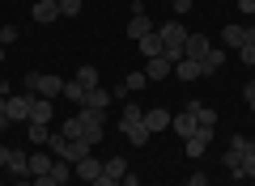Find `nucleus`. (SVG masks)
<instances>
[{
  "instance_id": "c9c22d12",
  "label": "nucleus",
  "mask_w": 255,
  "mask_h": 186,
  "mask_svg": "<svg viewBox=\"0 0 255 186\" xmlns=\"http://www.w3.org/2000/svg\"><path fill=\"white\" fill-rule=\"evenodd\" d=\"M90 186H119V182H115V178H107V174H102V178H94Z\"/></svg>"
},
{
  "instance_id": "cd10ccee",
  "label": "nucleus",
  "mask_w": 255,
  "mask_h": 186,
  "mask_svg": "<svg viewBox=\"0 0 255 186\" xmlns=\"http://www.w3.org/2000/svg\"><path fill=\"white\" fill-rule=\"evenodd\" d=\"M243 178H255V140L247 144V152H243Z\"/></svg>"
},
{
  "instance_id": "37998d69",
  "label": "nucleus",
  "mask_w": 255,
  "mask_h": 186,
  "mask_svg": "<svg viewBox=\"0 0 255 186\" xmlns=\"http://www.w3.org/2000/svg\"><path fill=\"white\" fill-rule=\"evenodd\" d=\"M0 63H4V47H0Z\"/></svg>"
},
{
  "instance_id": "2f4dec72",
  "label": "nucleus",
  "mask_w": 255,
  "mask_h": 186,
  "mask_svg": "<svg viewBox=\"0 0 255 186\" xmlns=\"http://www.w3.org/2000/svg\"><path fill=\"white\" fill-rule=\"evenodd\" d=\"M34 186H60V182H55V174H38V178H34Z\"/></svg>"
},
{
  "instance_id": "473e14b6",
  "label": "nucleus",
  "mask_w": 255,
  "mask_h": 186,
  "mask_svg": "<svg viewBox=\"0 0 255 186\" xmlns=\"http://www.w3.org/2000/svg\"><path fill=\"white\" fill-rule=\"evenodd\" d=\"M170 4H174V13H179V17H183V13H187L191 4H196V0H170Z\"/></svg>"
},
{
  "instance_id": "ea45409f",
  "label": "nucleus",
  "mask_w": 255,
  "mask_h": 186,
  "mask_svg": "<svg viewBox=\"0 0 255 186\" xmlns=\"http://www.w3.org/2000/svg\"><path fill=\"white\" fill-rule=\"evenodd\" d=\"M13 186H34V178H17V182H13Z\"/></svg>"
},
{
  "instance_id": "9d476101",
  "label": "nucleus",
  "mask_w": 255,
  "mask_h": 186,
  "mask_svg": "<svg viewBox=\"0 0 255 186\" xmlns=\"http://www.w3.org/2000/svg\"><path fill=\"white\" fill-rule=\"evenodd\" d=\"M170 72H174V63L166 60V55H153V60L145 63V76H149V80H166Z\"/></svg>"
},
{
  "instance_id": "f03ea898",
  "label": "nucleus",
  "mask_w": 255,
  "mask_h": 186,
  "mask_svg": "<svg viewBox=\"0 0 255 186\" xmlns=\"http://www.w3.org/2000/svg\"><path fill=\"white\" fill-rule=\"evenodd\" d=\"M77 119H81V140H90V144H98L102 140V123H107V110H90V106H81L77 110Z\"/></svg>"
},
{
  "instance_id": "72a5a7b5",
  "label": "nucleus",
  "mask_w": 255,
  "mask_h": 186,
  "mask_svg": "<svg viewBox=\"0 0 255 186\" xmlns=\"http://www.w3.org/2000/svg\"><path fill=\"white\" fill-rule=\"evenodd\" d=\"M238 13H243V17H251V13H255V0H238Z\"/></svg>"
},
{
  "instance_id": "39448f33",
  "label": "nucleus",
  "mask_w": 255,
  "mask_h": 186,
  "mask_svg": "<svg viewBox=\"0 0 255 186\" xmlns=\"http://www.w3.org/2000/svg\"><path fill=\"white\" fill-rule=\"evenodd\" d=\"M209 144H213V127H200L196 135H187V140H183V148H187V157H191V161H200Z\"/></svg>"
},
{
  "instance_id": "9b49d317",
  "label": "nucleus",
  "mask_w": 255,
  "mask_h": 186,
  "mask_svg": "<svg viewBox=\"0 0 255 186\" xmlns=\"http://www.w3.org/2000/svg\"><path fill=\"white\" fill-rule=\"evenodd\" d=\"M4 169H9L13 178H30V152L13 148V152H9V165H4Z\"/></svg>"
},
{
  "instance_id": "a211bd4d",
  "label": "nucleus",
  "mask_w": 255,
  "mask_h": 186,
  "mask_svg": "<svg viewBox=\"0 0 255 186\" xmlns=\"http://www.w3.org/2000/svg\"><path fill=\"white\" fill-rule=\"evenodd\" d=\"M191 115H196V123H200V127H217V110H213V106H200V102H191Z\"/></svg>"
},
{
  "instance_id": "dca6fc26",
  "label": "nucleus",
  "mask_w": 255,
  "mask_h": 186,
  "mask_svg": "<svg viewBox=\"0 0 255 186\" xmlns=\"http://www.w3.org/2000/svg\"><path fill=\"white\" fill-rule=\"evenodd\" d=\"M77 178L81 182H94V178H102V161H94V152L85 161H77Z\"/></svg>"
},
{
  "instance_id": "423d86ee",
  "label": "nucleus",
  "mask_w": 255,
  "mask_h": 186,
  "mask_svg": "<svg viewBox=\"0 0 255 186\" xmlns=\"http://www.w3.org/2000/svg\"><path fill=\"white\" fill-rule=\"evenodd\" d=\"M209 34H200V30H196V34H187V43H183V60H204V55H209Z\"/></svg>"
},
{
  "instance_id": "f257e3e1",
  "label": "nucleus",
  "mask_w": 255,
  "mask_h": 186,
  "mask_svg": "<svg viewBox=\"0 0 255 186\" xmlns=\"http://www.w3.org/2000/svg\"><path fill=\"white\" fill-rule=\"evenodd\" d=\"M26 89H30V93H43V98H60L64 80L51 76V72H26Z\"/></svg>"
},
{
  "instance_id": "20e7f679",
  "label": "nucleus",
  "mask_w": 255,
  "mask_h": 186,
  "mask_svg": "<svg viewBox=\"0 0 255 186\" xmlns=\"http://www.w3.org/2000/svg\"><path fill=\"white\" fill-rule=\"evenodd\" d=\"M157 34H162V47H179L183 51V43H187V26H183V21H162Z\"/></svg>"
},
{
  "instance_id": "4be33fe9",
  "label": "nucleus",
  "mask_w": 255,
  "mask_h": 186,
  "mask_svg": "<svg viewBox=\"0 0 255 186\" xmlns=\"http://www.w3.org/2000/svg\"><path fill=\"white\" fill-rule=\"evenodd\" d=\"M102 174H107V178H115V182H124V178H128L124 157H111V161H102Z\"/></svg>"
},
{
  "instance_id": "58836bf2",
  "label": "nucleus",
  "mask_w": 255,
  "mask_h": 186,
  "mask_svg": "<svg viewBox=\"0 0 255 186\" xmlns=\"http://www.w3.org/2000/svg\"><path fill=\"white\" fill-rule=\"evenodd\" d=\"M9 152H13V148H4V144H0V165H9Z\"/></svg>"
},
{
  "instance_id": "f8f14e48",
  "label": "nucleus",
  "mask_w": 255,
  "mask_h": 186,
  "mask_svg": "<svg viewBox=\"0 0 255 186\" xmlns=\"http://www.w3.org/2000/svg\"><path fill=\"white\" fill-rule=\"evenodd\" d=\"M111 98H115V93H111V89H85V102H81V106H90V110H107L111 106Z\"/></svg>"
},
{
  "instance_id": "4468645a",
  "label": "nucleus",
  "mask_w": 255,
  "mask_h": 186,
  "mask_svg": "<svg viewBox=\"0 0 255 186\" xmlns=\"http://www.w3.org/2000/svg\"><path fill=\"white\" fill-rule=\"evenodd\" d=\"M174 76H179V80H200L204 76V63L200 60H179V63H174Z\"/></svg>"
},
{
  "instance_id": "79ce46f5",
  "label": "nucleus",
  "mask_w": 255,
  "mask_h": 186,
  "mask_svg": "<svg viewBox=\"0 0 255 186\" xmlns=\"http://www.w3.org/2000/svg\"><path fill=\"white\" fill-rule=\"evenodd\" d=\"M4 127H9V119H4V115H0V131H4Z\"/></svg>"
},
{
  "instance_id": "e433bc0d",
  "label": "nucleus",
  "mask_w": 255,
  "mask_h": 186,
  "mask_svg": "<svg viewBox=\"0 0 255 186\" xmlns=\"http://www.w3.org/2000/svg\"><path fill=\"white\" fill-rule=\"evenodd\" d=\"M119 186H145V182H140L136 174H128V178H124V182H119Z\"/></svg>"
},
{
  "instance_id": "c85d7f7f",
  "label": "nucleus",
  "mask_w": 255,
  "mask_h": 186,
  "mask_svg": "<svg viewBox=\"0 0 255 186\" xmlns=\"http://www.w3.org/2000/svg\"><path fill=\"white\" fill-rule=\"evenodd\" d=\"M60 4V17H77L81 13V0H55Z\"/></svg>"
},
{
  "instance_id": "1a4fd4ad",
  "label": "nucleus",
  "mask_w": 255,
  "mask_h": 186,
  "mask_svg": "<svg viewBox=\"0 0 255 186\" xmlns=\"http://www.w3.org/2000/svg\"><path fill=\"white\" fill-rule=\"evenodd\" d=\"M119 127H124V135H128V144H132V148H145V144H149L145 119H136V123H119Z\"/></svg>"
},
{
  "instance_id": "a19ab883",
  "label": "nucleus",
  "mask_w": 255,
  "mask_h": 186,
  "mask_svg": "<svg viewBox=\"0 0 255 186\" xmlns=\"http://www.w3.org/2000/svg\"><path fill=\"white\" fill-rule=\"evenodd\" d=\"M247 43H251V47H255V26H247Z\"/></svg>"
},
{
  "instance_id": "f3484780",
  "label": "nucleus",
  "mask_w": 255,
  "mask_h": 186,
  "mask_svg": "<svg viewBox=\"0 0 255 186\" xmlns=\"http://www.w3.org/2000/svg\"><path fill=\"white\" fill-rule=\"evenodd\" d=\"M170 119H174V115H166V110H145V127H149V135H153V131H166V127H170Z\"/></svg>"
},
{
  "instance_id": "0eeeda50",
  "label": "nucleus",
  "mask_w": 255,
  "mask_h": 186,
  "mask_svg": "<svg viewBox=\"0 0 255 186\" xmlns=\"http://www.w3.org/2000/svg\"><path fill=\"white\" fill-rule=\"evenodd\" d=\"M30 17H34L38 26H51V21H60V4H55V0H38L34 9H30Z\"/></svg>"
},
{
  "instance_id": "f704fd0d",
  "label": "nucleus",
  "mask_w": 255,
  "mask_h": 186,
  "mask_svg": "<svg viewBox=\"0 0 255 186\" xmlns=\"http://www.w3.org/2000/svg\"><path fill=\"white\" fill-rule=\"evenodd\" d=\"M183 186H209V178H204V174H191V178H187Z\"/></svg>"
},
{
  "instance_id": "bb28decb",
  "label": "nucleus",
  "mask_w": 255,
  "mask_h": 186,
  "mask_svg": "<svg viewBox=\"0 0 255 186\" xmlns=\"http://www.w3.org/2000/svg\"><path fill=\"white\" fill-rule=\"evenodd\" d=\"M60 98H68V102H85V89L77 85V80H64V93Z\"/></svg>"
},
{
  "instance_id": "c756f323",
  "label": "nucleus",
  "mask_w": 255,
  "mask_h": 186,
  "mask_svg": "<svg viewBox=\"0 0 255 186\" xmlns=\"http://www.w3.org/2000/svg\"><path fill=\"white\" fill-rule=\"evenodd\" d=\"M17 34H21L17 26H0V47H9V43H17Z\"/></svg>"
},
{
  "instance_id": "7ed1b4c3",
  "label": "nucleus",
  "mask_w": 255,
  "mask_h": 186,
  "mask_svg": "<svg viewBox=\"0 0 255 186\" xmlns=\"http://www.w3.org/2000/svg\"><path fill=\"white\" fill-rule=\"evenodd\" d=\"M30 110H34V93H13L9 98V123H30Z\"/></svg>"
},
{
  "instance_id": "aec40b11",
  "label": "nucleus",
  "mask_w": 255,
  "mask_h": 186,
  "mask_svg": "<svg viewBox=\"0 0 255 186\" xmlns=\"http://www.w3.org/2000/svg\"><path fill=\"white\" fill-rule=\"evenodd\" d=\"M136 47H140V55H145V60H153V55H162V34L153 30V34H145Z\"/></svg>"
},
{
  "instance_id": "6e6552de",
  "label": "nucleus",
  "mask_w": 255,
  "mask_h": 186,
  "mask_svg": "<svg viewBox=\"0 0 255 186\" xmlns=\"http://www.w3.org/2000/svg\"><path fill=\"white\" fill-rule=\"evenodd\" d=\"M153 21H149V13H132V21H128V38H132V43H140V38L145 34H153Z\"/></svg>"
},
{
  "instance_id": "6ab92c4d",
  "label": "nucleus",
  "mask_w": 255,
  "mask_h": 186,
  "mask_svg": "<svg viewBox=\"0 0 255 186\" xmlns=\"http://www.w3.org/2000/svg\"><path fill=\"white\" fill-rule=\"evenodd\" d=\"M226 60H230V55L221 51V47H209V55H204V60H200V63H204V76H213V72H217V68H221V63H226Z\"/></svg>"
},
{
  "instance_id": "5701e85b",
  "label": "nucleus",
  "mask_w": 255,
  "mask_h": 186,
  "mask_svg": "<svg viewBox=\"0 0 255 186\" xmlns=\"http://www.w3.org/2000/svg\"><path fill=\"white\" fill-rule=\"evenodd\" d=\"M60 135H64V140H81V135H85V131H81V119H77V115L64 119V123H60Z\"/></svg>"
},
{
  "instance_id": "ddd939ff",
  "label": "nucleus",
  "mask_w": 255,
  "mask_h": 186,
  "mask_svg": "<svg viewBox=\"0 0 255 186\" xmlns=\"http://www.w3.org/2000/svg\"><path fill=\"white\" fill-rule=\"evenodd\" d=\"M170 127H174V131L183 135V140L200 131V123H196V115H191V110H183V115H174V119H170Z\"/></svg>"
},
{
  "instance_id": "7c9ffc66",
  "label": "nucleus",
  "mask_w": 255,
  "mask_h": 186,
  "mask_svg": "<svg viewBox=\"0 0 255 186\" xmlns=\"http://www.w3.org/2000/svg\"><path fill=\"white\" fill-rule=\"evenodd\" d=\"M238 60H243L247 68H255V47H251V43H243V47H238Z\"/></svg>"
},
{
  "instance_id": "393cba45",
  "label": "nucleus",
  "mask_w": 255,
  "mask_h": 186,
  "mask_svg": "<svg viewBox=\"0 0 255 186\" xmlns=\"http://www.w3.org/2000/svg\"><path fill=\"white\" fill-rule=\"evenodd\" d=\"M221 38H226V47H243L247 43V30L243 26H226V30H221Z\"/></svg>"
},
{
  "instance_id": "4c0bfd02",
  "label": "nucleus",
  "mask_w": 255,
  "mask_h": 186,
  "mask_svg": "<svg viewBox=\"0 0 255 186\" xmlns=\"http://www.w3.org/2000/svg\"><path fill=\"white\" fill-rule=\"evenodd\" d=\"M4 110H9V93H0V115H4ZM9 119V115H4Z\"/></svg>"
},
{
  "instance_id": "a878e982",
  "label": "nucleus",
  "mask_w": 255,
  "mask_h": 186,
  "mask_svg": "<svg viewBox=\"0 0 255 186\" xmlns=\"http://www.w3.org/2000/svg\"><path fill=\"white\" fill-rule=\"evenodd\" d=\"M47 127H51V123H30V144H47V140H51Z\"/></svg>"
},
{
  "instance_id": "2eb2a0df",
  "label": "nucleus",
  "mask_w": 255,
  "mask_h": 186,
  "mask_svg": "<svg viewBox=\"0 0 255 186\" xmlns=\"http://www.w3.org/2000/svg\"><path fill=\"white\" fill-rule=\"evenodd\" d=\"M51 165H55V152H30V178L51 174Z\"/></svg>"
},
{
  "instance_id": "b1692460",
  "label": "nucleus",
  "mask_w": 255,
  "mask_h": 186,
  "mask_svg": "<svg viewBox=\"0 0 255 186\" xmlns=\"http://www.w3.org/2000/svg\"><path fill=\"white\" fill-rule=\"evenodd\" d=\"M73 80H77L81 89H98V72H94L90 63H85V68H77V76H73Z\"/></svg>"
},
{
  "instance_id": "c03bdc74",
  "label": "nucleus",
  "mask_w": 255,
  "mask_h": 186,
  "mask_svg": "<svg viewBox=\"0 0 255 186\" xmlns=\"http://www.w3.org/2000/svg\"><path fill=\"white\" fill-rule=\"evenodd\" d=\"M251 85H255V80H251Z\"/></svg>"
},
{
  "instance_id": "412c9836",
  "label": "nucleus",
  "mask_w": 255,
  "mask_h": 186,
  "mask_svg": "<svg viewBox=\"0 0 255 186\" xmlns=\"http://www.w3.org/2000/svg\"><path fill=\"white\" fill-rule=\"evenodd\" d=\"M30 123H51V98H34V110H30Z\"/></svg>"
}]
</instances>
